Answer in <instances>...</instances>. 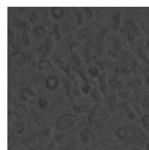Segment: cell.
Segmentation results:
<instances>
[{
  "label": "cell",
  "mask_w": 149,
  "mask_h": 150,
  "mask_svg": "<svg viewBox=\"0 0 149 150\" xmlns=\"http://www.w3.org/2000/svg\"><path fill=\"white\" fill-rule=\"evenodd\" d=\"M108 107L110 112L112 115H115L118 110V99L116 93L110 95L107 100Z\"/></svg>",
  "instance_id": "11"
},
{
  "label": "cell",
  "mask_w": 149,
  "mask_h": 150,
  "mask_svg": "<svg viewBox=\"0 0 149 150\" xmlns=\"http://www.w3.org/2000/svg\"><path fill=\"white\" fill-rule=\"evenodd\" d=\"M119 68H120L121 75H122L123 77H125L126 78H129L131 77L132 74L133 73L129 67L125 65V64L122 63L121 65L119 67Z\"/></svg>",
  "instance_id": "28"
},
{
  "label": "cell",
  "mask_w": 149,
  "mask_h": 150,
  "mask_svg": "<svg viewBox=\"0 0 149 150\" xmlns=\"http://www.w3.org/2000/svg\"><path fill=\"white\" fill-rule=\"evenodd\" d=\"M130 47L131 48L133 53L134 54V55L136 57L142 60L145 64H147V65L149 64V60L147 58V55L142 52V49L139 46L137 42L132 44V45H130Z\"/></svg>",
  "instance_id": "12"
},
{
  "label": "cell",
  "mask_w": 149,
  "mask_h": 150,
  "mask_svg": "<svg viewBox=\"0 0 149 150\" xmlns=\"http://www.w3.org/2000/svg\"><path fill=\"white\" fill-rule=\"evenodd\" d=\"M142 84V81L139 79H135L133 81H132L131 82L129 83L128 84H126V86H129L130 87H132L133 88H138V87H140V86Z\"/></svg>",
  "instance_id": "46"
},
{
  "label": "cell",
  "mask_w": 149,
  "mask_h": 150,
  "mask_svg": "<svg viewBox=\"0 0 149 150\" xmlns=\"http://www.w3.org/2000/svg\"><path fill=\"white\" fill-rule=\"evenodd\" d=\"M52 62L48 59L44 58L42 59L39 61L38 63V68L41 71L45 70H49L53 67Z\"/></svg>",
  "instance_id": "26"
},
{
  "label": "cell",
  "mask_w": 149,
  "mask_h": 150,
  "mask_svg": "<svg viewBox=\"0 0 149 150\" xmlns=\"http://www.w3.org/2000/svg\"><path fill=\"white\" fill-rule=\"evenodd\" d=\"M73 61L74 62V64L77 65V66H78L79 68H82V69L85 72L86 74L88 73H87V69L84 64L83 63L82 59H81V57H79L78 54H74V53L73 54Z\"/></svg>",
  "instance_id": "29"
},
{
  "label": "cell",
  "mask_w": 149,
  "mask_h": 150,
  "mask_svg": "<svg viewBox=\"0 0 149 150\" xmlns=\"http://www.w3.org/2000/svg\"><path fill=\"white\" fill-rule=\"evenodd\" d=\"M39 21V14L36 11H32L29 14V22L31 24H35Z\"/></svg>",
  "instance_id": "42"
},
{
  "label": "cell",
  "mask_w": 149,
  "mask_h": 150,
  "mask_svg": "<svg viewBox=\"0 0 149 150\" xmlns=\"http://www.w3.org/2000/svg\"><path fill=\"white\" fill-rule=\"evenodd\" d=\"M22 41L24 46L28 47L32 43V39H31L30 35L28 32H22L21 34Z\"/></svg>",
  "instance_id": "34"
},
{
  "label": "cell",
  "mask_w": 149,
  "mask_h": 150,
  "mask_svg": "<svg viewBox=\"0 0 149 150\" xmlns=\"http://www.w3.org/2000/svg\"><path fill=\"white\" fill-rule=\"evenodd\" d=\"M60 81H61V83L62 84L63 86L65 87V89L67 92H68L69 95H70V89L72 88V87L71 81L69 80V79L68 78L67 76H62L60 78Z\"/></svg>",
  "instance_id": "37"
},
{
  "label": "cell",
  "mask_w": 149,
  "mask_h": 150,
  "mask_svg": "<svg viewBox=\"0 0 149 150\" xmlns=\"http://www.w3.org/2000/svg\"><path fill=\"white\" fill-rule=\"evenodd\" d=\"M91 98L94 100V102L97 103H100L102 99V93L100 91L99 89L93 88L91 94H90Z\"/></svg>",
  "instance_id": "31"
},
{
  "label": "cell",
  "mask_w": 149,
  "mask_h": 150,
  "mask_svg": "<svg viewBox=\"0 0 149 150\" xmlns=\"http://www.w3.org/2000/svg\"><path fill=\"white\" fill-rule=\"evenodd\" d=\"M12 24L15 28L22 32H28L31 28V23L26 19L15 18L12 21Z\"/></svg>",
  "instance_id": "9"
},
{
  "label": "cell",
  "mask_w": 149,
  "mask_h": 150,
  "mask_svg": "<svg viewBox=\"0 0 149 150\" xmlns=\"http://www.w3.org/2000/svg\"><path fill=\"white\" fill-rule=\"evenodd\" d=\"M125 27L126 32H131L134 34L136 39L140 36V30L136 22L132 18H128L125 22Z\"/></svg>",
  "instance_id": "6"
},
{
  "label": "cell",
  "mask_w": 149,
  "mask_h": 150,
  "mask_svg": "<svg viewBox=\"0 0 149 150\" xmlns=\"http://www.w3.org/2000/svg\"><path fill=\"white\" fill-rule=\"evenodd\" d=\"M132 150H142V149H140L139 148H135L132 149Z\"/></svg>",
  "instance_id": "54"
},
{
  "label": "cell",
  "mask_w": 149,
  "mask_h": 150,
  "mask_svg": "<svg viewBox=\"0 0 149 150\" xmlns=\"http://www.w3.org/2000/svg\"><path fill=\"white\" fill-rule=\"evenodd\" d=\"M76 122L75 116L72 113H65L59 117L55 122L54 127L58 131H64L74 126Z\"/></svg>",
  "instance_id": "2"
},
{
  "label": "cell",
  "mask_w": 149,
  "mask_h": 150,
  "mask_svg": "<svg viewBox=\"0 0 149 150\" xmlns=\"http://www.w3.org/2000/svg\"><path fill=\"white\" fill-rule=\"evenodd\" d=\"M27 107L24 103H18L14 109V115L19 120H22L26 116L27 113Z\"/></svg>",
  "instance_id": "13"
},
{
  "label": "cell",
  "mask_w": 149,
  "mask_h": 150,
  "mask_svg": "<svg viewBox=\"0 0 149 150\" xmlns=\"http://www.w3.org/2000/svg\"><path fill=\"white\" fill-rule=\"evenodd\" d=\"M119 57L122 60V63L130 67L133 73H136L139 68V63L137 57L129 51H121L119 52Z\"/></svg>",
  "instance_id": "3"
},
{
  "label": "cell",
  "mask_w": 149,
  "mask_h": 150,
  "mask_svg": "<svg viewBox=\"0 0 149 150\" xmlns=\"http://www.w3.org/2000/svg\"><path fill=\"white\" fill-rule=\"evenodd\" d=\"M125 83L123 82V81L119 79L115 83H114L112 86L114 87V88L117 90V91H121L124 89V87L125 86Z\"/></svg>",
  "instance_id": "45"
},
{
  "label": "cell",
  "mask_w": 149,
  "mask_h": 150,
  "mask_svg": "<svg viewBox=\"0 0 149 150\" xmlns=\"http://www.w3.org/2000/svg\"><path fill=\"white\" fill-rule=\"evenodd\" d=\"M147 46L148 48H149V41H148L147 42Z\"/></svg>",
  "instance_id": "55"
},
{
  "label": "cell",
  "mask_w": 149,
  "mask_h": 150,
  "mask_svg": "<svg viewBox=\"0 0 149 150\" xmlns=\"http://www.w3.org/2000/svg\"><path fill=\"white\" fill-rule=\"evenodd\" d=\"M95 42L94 40L93 39L90 38L88 40V42H86V46H85V54L86 55V57H88V59L89 57L92 55V54L94 53V48H95Z\"/></svg>",
  "instance_id": "23"
},
{
  "label": "cell",
  "mask_w": 149,
  "mask_h": 150,
  "mask_svg": "<svg viewBox=\"0 0 149 150\" xmlns=\"http://www.w3.org/2000/svg\"><path fill=\"white\" fill-rule=\"evenodd\" d=\"M72 70L77 73V74H78V76H80L81 78L83 79V83H90L88 78H87V76H86V74L82 69V68H79L78 66H77V65H75L74 64H73L72 65Z\"/></svg>",
  "instance_id": "27"
},
{
  "label": "cell",
  "mask_w": 149,
  "mask_h": 150,
  "mask_svg": "<svg viewBox=\"0 0 149 150\" xmlns=\"http://www.w3.org/2000/svg\"><path fill=\"white\" fill-rule=\"evenodd\" d=\"M28 150H38V149L35 148V147H32V148H29Z\"/></svg>",
  "instance_id": "53"
},
{
  "label": "cell",
  "mask_w": 149,
  "mask_h": 150,
  "mask_svg": "<svg viewBox=\"0 0 149 150\" xmlns=\"http://www.w3.org/2000/svg\"><path fill=\"white\" fill-rule=\"evenodd\" d=\"M83 11L84 15L89 20L93 19V18L94 17V9L90 7H84L83 8Z\"/></svg>",
  "instance_id": "43"
},
{
  "label": "cell",
  "mask_w": 149,
  "mask_h": 150,
  "mask_svg": "<svg viewBox=\"0 0 149 150\" xmlns=\"http://www.w3.org/2000/svg\"><path fill=\"white\" fill-rule=\"evenodd\" d=\"M80 88L82 93L84 96L90 95L93 89L92 85L90 83H83L82 84V86H80Z\"/></svg>",
  "instance_id": "38"
},
{
  "label": "cell",
  "mask_w": 149,
  "mask_h": 150,
  "mask_svg": "<svg viewBox=\"0 0 149 150\" xmlns=\"http://www.w3.org/2000/svg\"><path fill=\"white\" fill-rule=\"evenodd\" d=\"M60 78L57 75L51 74L48 76L45 81V86L46 88L50 91H54L58 89L60 86Z\"/></svg>",
  "instance_id": "8"
},
{
  "label": "cell",
  "mask_w": 149,
  "mask_h": 150,
  "mask_svg": "<svg viewBox=\"0 0 149 150\" xmlns=\"http://www.w3.org/2000/svg\"><path fill=\"white\" fill-rule=\"evenodd\" d=\"M78 46H79V43L77 42H73L71 44V45L70 46V51L72 52V54H73V48L74 47H77Z\"/></svg>",
  "instance_id": "51"
},
{
  "label": "cell",
  "mask_w": 149,
  "mask_h": 150,
  "mask_svg": "<svg viewBox=\"0 0 149 150\" xmlns=\"http://www.w3.org/2000/svg\"><path fill=\"white\" fill-rule=\"evenodd\" d=\"M48 30L44 25H40L33 30L34 38L37 40H41L46 38L48 36Z\"/></svg>",
  "instance_id": "16"
},
{
  "label": "cell",
  "mask_w": 149,
  "mask_h": 150,
  "mask_svg": "<svg viewBox=\"0 0 149 150\" xmlns=\"http://www.w3.org/2000/svg\"><path fill=\"white\" fill-rule=\"evenodd\" d=\"M49 103H49V100L46 98H41L38 100V102H37L38 108L42 111L46 110L49 108Z\"/></svg>",
  "instance_id": "35"
},
{
  "label": "cell",
  "mask_w": 149,
  "mask_h": 150,
  "mask_svg": "<svg viewBox=\"0 0 149 150\" xmlns=\"http://www.w3.org/2000/svg\"><path fill=\"white\" fill-rule=\"evenodd\" d=\"M50 13L55 20L60 21L65 16V9L63 7H52L50 9Z\"/></svg>",
  "instance_id": "18"
},
{
  "label": "cell",
  "mask_w": 149,
  "mask_h": 150,
  "mask_svg": "<svg viewBox=\"0 0 149 150\" xmlns=\"http://www.w3.org/2000/svg\"><path fill=\"white\" fill-rule=\"evenodd\" d=\"M72 88V92H73L74 94L77 97H80L82 94V91H81V88L79 84L76 82L74 83Z\"/></svg>",
  "instance_id": "44"
},
{
  "label": "cell",
  "mask_w": 149,
  "mask_h": 150,
  "mask_svg": "<svg viewBox=\"0 0 149 150\" xmlns=\"http://www.w3.org/2000/svg\"><path fill=\"white\" fill-rule=\"evenodd\" d=\"M15 36V33H14V31L12 29H8V38L9 41H12L14 39V38Z\"/></svg>",
  "instance_id": "49"
},
{
  "label": "cell",
  "mask_w": 149,
  "mask_h": 150,
  "mask_svg": "<svg viewBox=\"0 0 149 150\" xmlns=\"http://www.w3.org/2000/svg\"><path fill=\"white\" fill-rule=\"evenodd\" d=\"M73 111L77 114L82 115L86 113L90 109V104L88 103L74 105L72 107Z\"/></svg>",
  "instance_id": "22"
},
{
  "label": "cell",
  "mask_w": 149,
  "mask_h": 150,
  "mask_svg": "<svg viewBox=\"0 0 149 150\" xmlns=\"http://www.w3.org/2000/svg\"><path fill=\"white\" fill-rule=\"evenodd\" d=\"M122 108L125 111L126 113L129 120H134L136 118V112L133 108L132 105L128 102H122L120 103Z\"/></svg>",
  "instance_id": "15"
},
{
  "label": "cell",
  "mask_w": 149,
  "mask_h": 150,
  "mask_svg": "<svg viewBox=\"0 0 149 150\" xmlns=\"http://www.w3.org/2000/svg\"><path fill=\"white\" fill-rule=\"evenodd\" d=\"M12 59L17 66H22L26 62V55L23 52L16 51L12 55Z\"/></svg>",
  "instance_id": "14"
},
{
  "label": "cell",
  "mask_w": 149,
  "mask_h": 150,
  "mask_svg": "<svg viewBox=\"0 0 149 150\" xmlns=\"http://www.w3.org/2000/svg\"><path fill=\"white\" fill-rule=\"evenodd\" d=\"M120 75H121V73H120V68L119 67H116L115 68L113 74H111V76L109 79V83L111 84V86H112L114 83L116 82V81H118L120 79Z\"/></svg>",
  "instance_id": "30"
},
{
  "label": "cell",
  "mask_w": 149,
  "mask_h": 150,
  "mask_svg": "<svg viewBox=\"0 0 149 150\" xmlns=\"http://www.w3.org/2000/svg\"><path fill=\"white\" fill-rule=\"evenodd\" d=\"M112 46L115 51H120L123 46L122 40L119 37H115L112 40Z\"/></svg>",
  "instance_id": "40"
},
{
  "label": "cell",
  "mask_w": 149,
  "mask_h": 150,
  "mask_svg": "<svg viewBox=\"0 0 149 150\" xmlns=\"http://www.w3.org/2000/svg\"><path fill=\"white\" fill-rule=\"evenodd\" d=\"M75 148H76V143L72 141L69 143V146H67V150H75Z\"/></svg>",
  "instance_id": "50"
},
{
  "label": "cell",
  "mask_w": 149,
  "mask_h": 150,
  "mask_svg": "<svg viewBox=\"0 0 149 150\" xmlns=\"http://www.w3.org/2000/svg\"><path fill=\"white\" fill-rule=\"evenodd\" d=\"M116 138L126 144L139 146L144 143L147 135L141 128L133 125H124L115 131Z\"/></svg>",
  "instance_id": "1"
},
{
  "label": "cell",
  "mask_w": 149,
  "mask_h": 150,
  "mask_svg": "<svg viewBox=\"0 0 149 150\" xmlns=\"http://www.w3.org/2000/svg\"><path fill=\"white\" fill-rule=\"evenodd\" d=\"M107 34V30L105 28H103L100 32H99L96 40V46L94 48V53H93V59L95 60H97L101 57L102 55L104 47H105V42L104 38Z\"/></svg>",
  "instance_id": "4"
},
{
  "label": "cell",
  "mask_w": 149,
  "mask_h": 150,
  "mask_svg": "<svg viewBox=\"0 0 149 150\" xmlns=\"http://www.w3.org/2000/svg\"><path fill=\"white\" fill-rule=\"evenodd\" d=\"M99 83V90L103 95H105L108 92L109 86L107 79V75L105 73H101L98 78Z\"/></svg>",
  "instance_id": "17"
},
{
  "label": "cell",
  "mask_w": 149,
  "mask_h": 150,
  "mask_svg": "<svg viewBox=\"0 0 149 150\" xmlns=\"http://www.w3.org/2000/svg\"><path fill=\"white\" fill-rule=\"evenodd\" d=\"M88 73H89L91 77L94 79H98L101 74L100 70H99V68L97 66L90 67L88 70Z\"/></svg>",
  "instance_id": "33"
},
{
  "label": "cell",
  "mask_w": 149,
  "mask_h": 150,
  "mask_svg": "<svg viewBox=\"0 0 149 150\" xmlns=\"http://www.w3.org/2000/svg\"><path fill=\"white\" fill-rule=\"evenodd\" d=\"M123 12L120 11H117L113 14L111 18V28L114 32L118 30L122 23Z\"/></svg>",
  "instance_id": "10"
},
{
  "label": "cell",
  "mask_w": 149,
  "mask_h": 150,
  "mask_svg": "<svg viewBox=\"0 0 149 150\" xmlns=\"http://www.w3.org/2000/svg\"><path fill=\"white\" fill-rule=\"evenodd\" d=\"M144 80H145V84H146L147 86L149 87V74L145 75Z\"/></svg>",
  "instance_id": "52"
},
{
  "label": "cell",
  "mask_w": 149,
  "mask_h": 150,
  "mask_svg": "<svg viewBox=\"0 0 149 150\" xmlns=\"http://www.w3.org/2000/svg\"><path fill=\"white\" fill-rule=\"evenodd\" d=\"M66 74H67V77L69 79L70 81H72L73 83H75V81H77V74L73 70H71L69 72L67 73Z\"/></svg>",
  "instance_id": "47"
},
{
  "label": "cell",
  "mask_w": 149,
  "mask_h": 150,
  "mask_svg": "<svg viewBox=\"0 0 149 150\" xmlns=\"http://www.w3.org/2000/svg\"><path fill=\"white\" fill-rule=\"evenodd\" d=\"M133 95L141 107L149 111V95L141 87L136 88L133 91Z\"/></svg>",
  "instance_id": "5"
},
{
  "label": "cell",
  "mask_w": 149,
  "mask_h": 150,
  "mask_svg": "<svg viewBox=\"0 0 149 150\" xmlns=\"http://www.w3.org/2000/svg\"><path fill=\"white\" fill-rule=\"evenodd\" d=\"M57 64L60 69L66 73L69 72L72 70L70 64L67 61L62 59L61 57L57 59Z\"/></svg>",
  "instance_id": "24"
},
{
  "label": "cell",
  "mask_w": 149,
  "mask_h": 150,
  "mask_svg": "<svg viewBox=\"0 0 149 150\" xmlns=\"http://www.w3.org/2000/svg\"><path fill=\"white\" fill-rule=\"evenodd\" d=\"M54 40L51 35H48L45 40L42 48V55L45 58L49 57L53 51Z\"/></svg>",
  "instance_id": "7"
},
{
  "label": "cell",
  "mask_w": 149,
  "mask_h": 150,
  "mask_svg": "<svg viewBox=\"0 0 149 150\" xmlns=\"http://www.w3.org/2000/svg\"><path fill=\"white\" fill-rule=\"evenodd\" d=\"M80 138L82 139V141L84 143V144H88L91 140V133L90 129L86 127L83 129L79 134Z\"/></svg>",
  "instance_id": "25"
},
{
  "label": "cell",
  "mask_w": 149,
  "mask_h": 150,
  "mask_svg": "<svg viewBox=\"0 0 149 150\" xmlns=\"http://www.w3.org/2000/svg\"><path fill=\"white\" fill-rule=\"evenodd\" d=\"M51 129L49 128H47L43 130V132L40 135V139L41 141L43 142H46L48 141L51 137Z\"/></svg>",
  "instance_id": "41"
},
{
  "label": "cell",
  "mask_w": 149,
  "mask_h": 150,
  "mask_svg": "<svg viewBox=\"0 0 149 150\" xmlns=\"http://www.w3.org/2000/svg\"><path fill=\"white\" fill-rule=\"evenodd\" d=\"M53 34L55 37V40L56 41H60L62 38L61 34V27L59 23H55L53 25Z\"/></svg>",
  "instance_id": "36"
},
{
  "label": "cell",
  "mask_w": 149,
  "mask_h": 150,
  "mask_svg": "<svg viewBox=\"0 0 149 150\" xmlns=\"http://www.w3.org/2000/svg\"><path fill=\"white\" fill-rule=\"evenodd\" d=\"M100 107H101V105L97 104L95 106H94V107H93L91 109L88 117V120L90 124L92 125L96 123L97 118V112Z\"/></svg>",
  "instance_id": "21"
},
{
  "label": "cell",
  "mask_w": 149,
  "mask_h": 150,
  "mask_svg": "<svg viewBox=\"0 0 149 150\" xmlns=\"http://www.w3.org/2000/svg\"><path fill=\"white\" fill-rule=\"evenodd\" d=\"M93 30L91 28H84L82 30H80L78 34L77 38L78 40L80 41H84L87 39L90 38L91 36L92 35Z\"/></svg>",
  "instance_id": "19"
},
{
  "label": "cell",
  "mask_w": 149,
  "mask_h": 150,
  "mask_svg": "<svg viewBox=\"0 0 149 150\" xmlns=\"http://www.w3.org/2000/svg\"><path fill=\"white\" fill-rule=\"evenodd\" d=\"M142 123L145 127L149 128V112H147L142 116Z\"/></svg>",
  "instance_id": "48"
},
{
  "label": "cell",
  "mask_w": 149,
  "mask_h": 150,
  "mask_svg": "<svg viewBox=\"0 0 149 150\" xmlns=\"http://www.w3.org/2000/svg\"><path fill=\"white\" fill-rule=\"evenodd\" d=\"M35 96L36 92L31 87H26L21 93V98L24 102H26L30 98H33Z\"/></svg>",
  "instance_id": "20"
},
{
  "label": "cell",
  "mask_w": 149,
  "mask_h": 150,
  "mask_svg": "<svg viewBox=\"0 0 149 150\" xmlns=\"http://www.w3.org/2000/svg\"><path fill=\"white\" fill-rule=\"evenodd\" d=\"M14 127L17 134H22L26 130V124L22 121H17L15 123Z\"/></svg>",
  "instance_id": "39"
},
{
  "label": "cell",
  "mask_w": 149,
  "mask_h": 150,
  "mask_svg": "<svg viewBox=\"0 0 149 150\" xmlns=\"http://www.w3.org/2000/svg\"><path fill=\"white\" fill-rule=\"evenodd\" d=\"M74 15H75L76 20L79 26H83L84 20V11L82 9H78L74 12Z\"/></svg>",
  "instance_id": "32"
}]
</instances>
